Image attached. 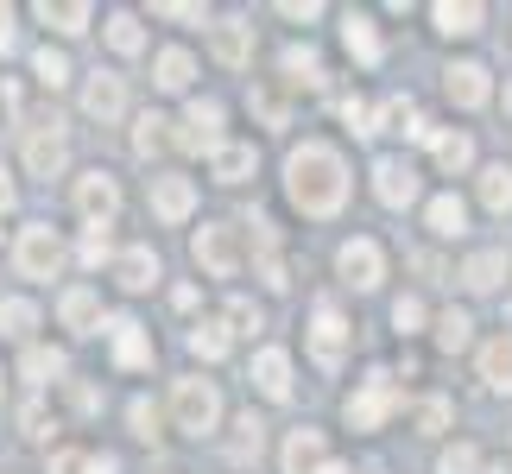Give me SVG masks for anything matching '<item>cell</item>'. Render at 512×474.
<instances>
[{"label": "cell", "mask_w": 512, "mask_h": 474, "mask_svg": "<svg viewBox=\"0 0 512 474\" xmlns=\"http://www.w3.org/2000/svg\"><path fill=\"white\" fill-rule=\"evenodd\" d=\"M285 190H291V203H298L304 215H336L348 203V165H342V152L323 146V140H304L298 152L285 158Z\"/></svg>", "instance_id": "1"}, {"label": "cell", "mask_w": 512, "mask_h": 474, "mask_svg": "<svg viewBox=\"0 0 512 474\" xmlns=\"http://www.w3.org/2000/svg\"><path fill=\"white\" fill-rule=\"evenodd\" d=\"M171 418H177V430H184V437H209L215 418H222V399H215L209 380H177V392H171Z\"/></svg>", "instance_id": "2"}, {"label": "cell", "mask_w": 512, "mask_h": 474, "mask_svg": "<svg viewBox=\"0 0 512 474\" xmlns=\"http://www.w3.org/2000/svg\"><path fill=\"white\" fill-rule=\"evenodd\" d=\"M13 266H19V279H51L57 266H64V241L45 228V222H32V228H19V247H13Z\"/></svg>", "instance_id": "3"}, {"label": "cell", "mask_w": 512, "mask_h": 474, "mask_svg": "<svg viewBox=\"0 0 512 474\" xmlns=\"http://www.w3.org/2000/svg\"><path fill=\"white\" fill-rule=\"evenodd\" d=\"M190 253H196V266H203L209 279H234V272H241V234L234 228H203L190 241Z\"/></svg>", "instance_id": "4"}, {"label": "cell", "mask_w": 512, "mask_h": 474, "mask_svg": "<svg viewBox=\"0 0 512 474\" xmlns=\"http://www.w3.org/2000/svg\"><path fill=\"white\" fill-rule=\"evenodd\" d=\"M64 158H70V146H64V127H57V121H38L26 133V171L32 177H57Z\"/></svg>", "instance_id": "5"}, {"label": "cell", "mask_w": 512, "mask_h": 474, "mask_svg": "<svg viewBox=\"0 0 512 474\" xmlns=\"http://www.w3.org/2000/svg\"><path fill=\"white\" fill-rule=\"evenodd\" d=\"M76 209L89 215V228H108L114 209H121V184H114L108 171H89L83 184H76Z\"/></svg>", "instance_id": "6"}, {"label": "cell", "mask_w": 512, "mask_h": 474, "mask_svg": "<svg viewBox=\"0 0 512 474\" xmlns=\"http://www.w3.org/2000/svg\"><path fill=\"white\" fill-rule=\"evenodd\" d=\"M392 405H399V392H392V380L380 373V380H367V386L348 399V424H354V430H380Z\"/></svg>", "instance_id": "7"}, {"label": "cell", "mask_w": 512, "mask_h": 474, "mask_svg": "<svg viewBox=\"0 0 512 474\" xmlns=\"http://www.w3.org/2000/svg\"><path fill=\"white\" fill-rule=\"evenodd\" d=\"M373 196H380L386 209L418 203V171H411L405 158H380V165H373Z\"/></svg>", "instance_id": "8"}, {"label": "cell", "mask_w": 512, "mask_h": 474, "mask_svg": "<svg viewBox=\"0 0 512 474\" xmlns=\"http://www.w3.org/2000/svg\"><path fill=\"white\" fill-rule=\"evenodd\" d=\"M336 266H342V279L354 285V291H373L386 279V260H380V247L373 241H348L342 253H336Z\"/></svg>", "instance_id": "9"}, {"label": "cell", "mask_w": 512, "mask_h": 474, "mask_svg": "<svg viewBox=\"0 0 512 474\" xmlns=\"http://www.w3.org/2000/svg\"><path fill=\"white\" fill-rule=\"evenodd\" d=\"M177 146H190V152H222V108H215V102H190Z\"/></svg>", "instance_id": "10"}, {"label": "cell", "mask_w": 512, "mask_h": 474, "mask_svg": "<svg viewBox=\"0 0 512 474\" xmlns=\"http://www.w3.org/2000/svg\"><path fill=\"white\" fill-rule=\"evenodd\" d=\"M190 209H196L190 177H152V215H159V222H184Z\"/></svg>", "instance_id": "11"}, {"label": "cell", "mask_w": 512, "mask_h": 474, "mask_svg": "<svg viewBox=\"0 0 512 474\" xmlns=\"http://www.w3.org/2000/svg\"><path fill=\"white\" fill-rule=\"evenodd\" d=\"M443 89H449V102H456V108H481L487 95H494V83H487L481 64H449L443 70Z\"/></svg>", "instance_id": "12"}, {"label": "cell", "mask_w": 512, "mask_h": 474, "mask_svg": "<svg viewBox=\"0 0 512 474\" xmlns=\"http://www.w3.org/2000/svg\"><path fill=\"white\" fill-rule=\"evenodd\" d=\"M108 342H114V361H121V367H152V342H146V329L133 323V316H114Z\"/></svg>", "instance_id": "13"}, {"label": "cell", "mask_w": 512, "mask_h": 474, "mask_svg": "<svg viewBox=\"0 0 512 474\" xmlns=\"http://www.w3.org/2000/svg\"><path fill=\"white\" fill-rule=\"evenodd\" d=\"M253 386H260L266 399H291V354L285 348H260L253 354Z\"/></svg>", "instance_id": "14"}, {"label": "cell", "mask_w": 512, "mask_h": 474, "mask_svg": "<svg viewBox=\"0 0 512 474\" xmlns=\"http://www.w3.org/2000/svg\"><path fill=\"white\" fill-rule=\"evenodd\" d=\"M342 342H348L342 310H336V304H317V316H310V348H317V361H336Z\"/></svg>", "instance_id": "15"}, {"label": "cell", "mask_w": 512, "mask_h": 474, "mask_svg": "<svg viewBox=\"0 0 512 474\" xmlns=\"http://www.w3.org/2000/svg\"><path fill=\"white\" fill-rule=\"evenodd\" d=\"M83 108L95 114V121H114V114L127 108V89H121V76H89V89H83Z\"/></svg>", "instance_id": "16"}, {"label": "cell", "mask_w": 512, "mask_h": 474, "mask_svg": "<svg viewBox=\"0 0 512 474\" xmlns=\"http://www.w3.org/2000/svg\"><path fill=\"white\" fill-rule=\"evenodd\" d=\"M323 468V430H291V443H285V474H317Z\"/></svg>", "instance_id": "17"}, {"label": "cell", "mask_w": 512, "mask_h": 474, "mask_svg": "<svg viewBox=\"0 0 512 474\" xmlns=\"http://www.w3.org/2000/svg\"><path fill=\"white\" fill-rule=\"evenodd\" d=\"M114 279H121L127 291H146L152 279H159V260H152V247H127L121 260H114Z\"/></svg>", "instance_id": "18"}, {"label": "cell", "mask_w": 512, "mask_h": 474, "mask_svg": "<svg viewBox=\"0 0 512 474\" xmlns=\"http://www.w3.org/2000/svg\"><path fill=\"white\" fill-rule=\"evenodd\" d=\"M500 279H506V253L500 247H487V253H475V260L462 266V285L468 291H494Z\"/></svg>", "instance_id": "19"}, {"label": "cell", "mask_w": 512, "mask_h": 474, "mask_svg": "<svg viewBox=\"0 0 512 474\" xmlns=\"http://www.w3.org/2000/svg\"><path fill=\"white\" fill-rule=\"evenodd\" d=\"M481 380L494 386V392H512V342H506V335L481 348Z\"/></svg>", "instance_id": "20"}, {"label": "cell", "mask_w": 512, "mask_h": 474, "mask_svg": "<svg viewBox=\"0 0 512 474\" xmlns=\"http://www.w3.org/2000/svg\"><path fill=\"white\" fill-rule=\"evenodd\" d=\"M215 57H222L228 70H241L247 57H253V32L234 26V19H228V26H215Z\"/></svg>", "instance_id": "21"}, {"label": "cell", "mask_w": 512, "mask_h": 474, "mask_svg": "<svg viewBox=\"0 0 512 474\" xmlns=\"http://www.w3.org/2000/svg\"><path fill=\"white\" fill-rule=\"evenodd\" d=\"M342 45L361 57V64H380V32H373V19L361 13H348V26H342Z\"/></svg>", "instance_id": "22"}, {"label": "cell", "mask_w": 512, "mask_h": 474, "mask_svg": "<svg viewBox=\"0 0 512 474\" xmlns=\"http://www.w3.org/2000/svg\"><path fill=\"white\" fill-rule=\"evenodd\" d=\"M430 234H443V241L468 234V209H462V196H437V203H430Z\"/></svg>", "instance_id": "23"}, {"label": "cell", "mask_w": 512, "mask_h": 474, "mask_svg": "<svg viewBox=\"0 0 512 474\" xmlns=\"http://www.w3.org/2000/svg\"><path fill=\"white\" fill-rule=\"evenodd\" d=\"M430 152H437L443 171H468V158H475V140L468 133H430Z\"/></svg>", "instance_id": "24"}, {"label": "cell", "mask_w": 512, "mask_h": 474, "mask_svg": "<svg viewBox=\"0 0 512 474\" xmlns=\"http://www.w3.org/2000/svg\"><path fill=\"white\" fill-rule=\"evenodd\" d=\"M95 316H102V304H95V291H89V285L64 291V323H70L76 335H89V329H95Z\"/></svg>", "instance_id": "25"}, {"label": "cell", "mask_w": 512, "mask_h": 474, "mask_svg": "<svg viewBox=\"0 0 512 474\" xmlns=\"http://www.w3.org/2000/svg\"><path fill=\"white\" fill-rule=\"evenodd\" d=\"M152 70H159L152 83L177 95V89H190V70H196V64H190V51H177V45H171V51H159V64H152Z\"/></svg>", "instance_id": "26"}, {"label": "cell", "mask_w": 512, "mask_h": 474, "mask_svg": "<svg viewBox=\"0 0 512 474\" xmlns=\"http://www.w3.org/2000/svg\"><path fill=\"white\" fill-rule=\"evenodd\" d=\"M260 449H266V424L247 411V418L234 424V449H228V456H234V462H260Z\"/></svg>", "instance_id": "27"}, {"label": "cell", "mask_w": 512, "mask_h": 474, "mask_svg": "<svg viewBox=\"0 0 512 474\" xmlns=\"http://www.w3.org/2000/svg\"><path fill=\"white\" fill-rule=\"evenodd\" d=\"M481 203L494 209V215L512 209V171H506V165H487V171H481Z\"/></svg>", "instance_id": "28"}, {"label": "cell", "mask_w": 512, "mask_h": 474, "mask_svg": "<svg viewBox=\"0 0 512 474\" xmlns=\"http://www.w3.org/2000/svg\"><path fill=\"white\" fill-rule=\"evenodd\" d=\"M165 146H171V121H165V114H146L140 133H133V152H140V158H159Z\"/></svg>", "instance_id": "29"}, {"label": "cell", "mask_w": 512, "mask_h": 474, "mask_svg": "<svg viewBox=\"0 0 512 474\" xmlns=\"http://www.w3.org/2000/svg\"><path fill=\"white\" fill-rule=\"evenodd\" d=\"M51 474H114V462L108 456H83V449H57Z\"/></svg>", "instance_id": "30"}, {"label": "cell", "mask_w": 512, "mask_h": 474, "mask_svg": "<svg viewBox=\"0 0 512 474\" xmlns=\"http://www.w3.org/2000/svg\"><path fill=\"white\" fill-rule=\"evenodd\" d=\"M190 354L222 361V354H228V323H196V329H190Z\"/></svg>", "instance_id": "31"}, {"label": "cell", "mask_w": 512, "mask_h": 474, "mask_svg": "<svg viewBox=\"0 0 512 474\" xmlns=\"http://www.w3.org/2000/svg\"><path fill=\"white\" fill-rule=\"evenodd\" d=\"M430 19H437V32H449V38H468V32H481V7H437Z\"/></svg>", "instance_id": "32"}, {"label": "cell", "mask_w": 512, "mask_h": 474, "mask_svg": "<svg viewBox=\"0 0 512 474\" xmlns=\"http://www.w3.org/2000/svg\"><path fill=\"white\" fill-rule=\"evenodd\" d=\"M38 19H45V26H57V32H89V7L83 0H70V7H38Z\"/></svg>", "instance_id": "33"}, {"label": "cell", "mask_w": 512, "mask_h": 474, "mask_svg": "<svg viewBox=\"0 0 512 474\" xmlns=\"http://www.w3.org/2000/svg\"><path fill=\"white\" fill-rule=\"evenodd\" d=\"M247 171H253V146H222L215 152V177H222V184H241Z\"/></svg>", "instance_id": "34"}, {"label": "cell", "mask_w": 512, "mask_h": 474, "mask_svg": "<svg viewBox=\"0 0 512 474\" xmlns=\"http://www.w3.org/2000/svg\"><path fill=\"white\" fill-rule=\"evenodd\" d=\"M468 329H475V323H468L462 310H443V316H437V342H443V354H462V348H468Z\"/></svg>", "instance_id": "35"}, {"label": "cell", "mask_w": 512, "mask_h": 474, "mask_svg": "<svg viewBox=\"0 0 512 474\" xmlns=\"http://www.w3.org/2000/svg\"><path fill=\"white\" fill-rule=\"evenodd\" d=\"M32 323H38V310L26 298H0V335H32Z\"/></svg>", "instance_id": "36"}, {"label": "cell", "mask_w": 512, "mask_h": 474, "mask_svg": "<svg viewBox=\"0 0 512 474\" xmlns=\"http://www.w3.org/2000/svg\"><path fill=\"white\" fill-rule=\"evenodd\" d=\"M32 76H38V83H45V89H57V83H70V57L45 45V51L32 57Z\"/></svg>", "instance_id": "37"}, {"label": "cell", "mask_w": 512, "mask_h": 474, "mask_svg": "<svg viewBox=\"0 0 512 474\" xmlns=\"http://www.w3.org/2000/svg\"><path fill=\"white\" fill-rule=\"evenodd\" d=\"M64 367H70V361H64L57 348H32V354H26V380H38V386H45V380H57Z\"/></svg>", "instance_id": "38"}, {"label": "cell", "mask_w": 512, "mask_h": 474, "mask_svg": "<svg viewBox=\"0 0 512 474\" xmlns=\"http://www.w3.org/2000/svg\"><path fill=\"white\" fill-rule=\"evenodd\" d=\"M108 45H114V51H140V45H146V32H140V19H127V13H114V19H108Z\"/></svg>", "instance_id": "39"}, {"label": "cell", "mask_w": 512, "mask_h": 474, "mask_svg": "<svg viewBox=\"0 0 512 474\" xmlns=\"http://www.w3.org/2000/svg\"><path fill=\"white\" fill-rule=\"evenodd\" d=\"M285 76H291V83H317V51H310V45H291L285 51Z\"/></svg>", "instance_id": "40"}, {"label": "cell", "mask_w": 512, "mask_h": 474, "mask_svg": "<svg viewBox=\"0 0 512 474\" xmlns=\"http://www.w3.org/2000/svg\"><path fill=\"white\" fill-rule=\"evenodd\" d=\"M380 127H399V133H418V114H411V102H405V95H392V102L380 108ZM380 127H373V133H380Z\"/></svg>", "instance_id": "41"}, {"label": "cell", "mask_w": 512, "mask_h": 474, "mask_svg": "<svg viewBox=\"0 0 512 474\" xmlns=\"http://www.w3.org/2000/svg\"><path fill=\"white\" fill-rule=\"evenodd\" d=\"M481 468V456L468 443H456V449H443V462H437V474H475Z\"/></svg>", "instance_id": "42"}, {"label": "cell", "mask_w": 512, "mask_h": 474, "mask_svg": "<svg viewBox=\"0 0 512 474\" xmlns=\"http://www.w3.org/2000/svg\"><path fill=\"white\" fill-rule=\"evenodd\" d=\"M127 418H133V430H140L146 443L159 437V405H152V399H133V411H127Z\"/></svg>", "instance_id": "43"}, {"label": "cell", "mask_w": 512, "mask_h": 474, "mask_svg": "<svg viewBox=\"0 0 512 474\" xmlns=\"http://www.w3.org/2000/svg\"><path fill=\"white\" fill-rule=\"evenodd\" d=\"M342 121H348L354 140H367V133H373V108L367 102H342Z\"/></svg>", "instance_id": "44"}, {"label": "cell", "mask_w": 512, "mask_h": 474, "mask_svg": "<svg viewBox=\"0 0 512 474\" xmlns=\"http://www.w3.org/2000/svg\"><path fill=\"white\" fill-rule=\"evenodd\" d=\"M253 114H260L266 127H285V102H279L272 89H260V95H253Z\"/></svg>", "instance_id": "45"}, {"label": "cell", "mask_w": 512, "mask_h": 474, "mask_svg": "<svg viewBox=\"0 0 512 474\" xmlns=\"http://www.w3.org/2000/svg\"><path fill=\"white\" fill-rule=\"evenodd\" d=\"M108 260V228H89L83 234V266H102Z\"/></svg>", "instance_id": "46"}, {"label": "cell", "mask_w": 512, "mask_h": 474, "mask_svg": "<svg viewBox=\"0 0 512 474\" xmlns=\"http://www.w3.org/2000/svg\"><path fill=\"white\" fill-rule=\"evenodd\" d=\"M392 323H399V329L411 335V329L424 323V304H418V298H399V304H392Z\"/></svg>", "instance_id": "47"}, {"label": "cell", "mask_w": 512, "mask_h": 474, "mask_svg": "<svg viewBox=\"0 0 512 474\" xmlns=\"http://www.w3.org/2000/svg\"><path fill=\"white\" fill-rule=\"evenodd\" d=\"M19 424H26V437H45V430H51V411H45V405L32 399L26 411H19Z\"/></svg>", "instance_id": "48"}, {"label": "cell", "mask_w": 512, "mask_h": 474, "mask_svg": "<svg viewBox=\"0 0 512 474\" xmlns=\"http://www.w3.org/2000/svg\"><path fill=\"white\" fill-rule=\"evenodd\" d=\"M418 424H424V430H443V424H449V405H443V399H424V405H418Z\"/></svg>", "instance_id": "49"}, {"label": "cell", "mask_w": 512, "mask_h": 474, "mask_svg": "<svg viewBox=\"0 0 512 474\" xmlns=\"http://www.w3.org/2000/svg\"><path fill=\"white\" fill-rule=\"evenodd\" d=\"M260 279H266L272 291H285V285H291V279H285V266H279V260H260Z\"/></svg>", "instance_id": "50"}, {"label": "cell", "mask_w": 512, "mask_h": 474, "mask_svg": "<svg viewBox=\"0 0 512 474\" xmlns=\"http://www.w3.org/2000/svg\"><path fill=\"white\" fill-rule=\"evenodd\" d=\"M228 323H241V329H260V310H253V304H234V310H228Z\"/></svg>", "instance_id": "51"}, {"label": "cell", "mask_w": 512, "mask_h": 474, "mask_svg": "<svg viewBox=\"0 0 512 474\" xmlns=\"http://www.w3.org/2000/svg\"><path fill=\"white\" fill-rule=\"evenodd\" d=\"M7 209H13V177L0 171V215H7Z\"/></svg>", "instance_id": "52"}, {"label": "cell", "mask_w": 512, "mask_h": 474, "mask_svg": "<svg viewBox=\"0 0 512 474\" xmlns=\"http://www.w3.org/2000/svg\"><path fill=\"white\" fill-rule=\"evenodd\" d=\"M7 45H13V13L0 7V51H7Z\"/></svg>", "instance_id": "53"}, {"label": "cell", "mask_w": 512, "mask_h": 474, "mask_svg": "<svg viewBox=\"0 0 512 474\" xmlns=\"http://www.w3.org/2000/svg\"><path fill=\"white\" fill-rule=\"evenodd\" d=\"M317 474H348V468H342V462H323V468H317Z\"/></svg>", "instance_id": "54"}, {"label": "cell", "mask_w": 512, "mask_h": 474, "mask_svg": "<svg viewBox=\"0 0 512 474\" xmlns=\"http://www.w3.org/2000/svg\"><path fill=\"white\" fill-rule=\"evenodd\" d=\"M506 108H512V83H506Z\"/></svg>", "instance_id": "55"}, {"label": "cell", "mask_w": 512, "mask_h": 474, "mask_svg": "<svg viewBox=\"0 0 512 474\" xmlns=\"http://www.w3.org/2000/svg\"><path fill=\"white\" fill-rule=\"evenodd\" d=\"M506 316H512V304H506Z\"/></svg>", "instance_id": "56"}, {"label": "cell", "mask_w": 512, "mask_h": 474, "mask_svg": "<svg viewBox=\"0 0 512 474\" xmlns=\"http://www.w3.org/2000/svg\"><path fill=\"white\" fill-rule=\"evenodd\" d=\"M500 474H506V468H500Z\"/></svg>", "instance_id": "57"}]
</instances>
